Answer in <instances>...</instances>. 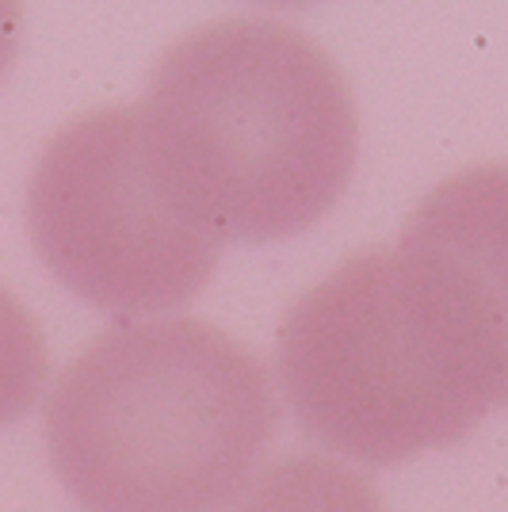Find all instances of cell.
I'll use <instances>...</instances> for the list:
<instances>
[{
	"instance_id": "obj_4",
	"label": "cell",
	"mask_w": 508,
	"mask_h": 512,
	"mask_svg": "<svg viewBox=\"0 0 508 512\" xmlns=\"http://www.w3.org/2000/svg\"><path fill=\"white\" fill-rule=\"evenodd\" d=\"M27 230L62 287L127 321L191 302L226 249L153 176L138 107L88 111L50 138L31 172Z\"/></svg>"
},
{
	"instance_id": "obj_3",
	"label": "cell",
	"mask_w": 508,
	"mask_h": 512,
	"mask_svg": "<svg viewBox=\"0 0 508 512\" xmlns=\"http://www.w3.org/2000/svg\"><path fill=\"white\" fill-rule=\"evenodd\" d=\"M276 371L298 425L363 467L447 448L489 413L428 333L394 249L344 260L283 314Z\"/></svg>"
},
{
	"instance_id": "obj_8",
	"label": "cell",
	"mask_w": 508,
	"mask_h": 512,
	"mask_svg": "<svg viewBox=\"0 0 508 512\" xmlns=\"http://www.w3.org/2000/svg\"><path fill=\"white\" fill-rule=\"evenodd\" d=\"M16 39H20V8L0 0V77L16 58Z\"/></svg>"
},
{
	"instance_id": "obj_2",
	"label": "cell",
	"mask_w": 508,
	"mask_h": 512,
	"mask_svg": "<svg viewBox=\"0 0 508 512\" xmlns=\"http://www.w3.org/2000/svg\"><path fill=\"white\" fill-rule=\"evenodd\" d=\"M272 428L264 363L195 318L111 325L46 402L50 467L85 512H222Z\"/></svg>"
},
{
	"instance_id": "obj_6",
	"label": "cell",
	"mask_w": 508,
	"mask_h": 512,
	"mask_svg": "<svg viewBox=\"0 0 508 512\" xmlns=\"http://www.w3.org/2000/svg\"><path fill=\"white\" fill-rule=\"evenodd\" d=\"M237 512H386V505L360 470L325 455H291L256 478Z\"/></svg>"
},
{
	"instance_id": "obj_5",
	"label": "cell",
	"mask_w": 508,
	"mask_h": 512,
	"mask_svg": "<svg viewBox=\"0 0 508 512\" xmlns=\"http://www.w3.org/2000/svg\"><path fill=\"white\" fill-rule=\"evenodd\" d=\"M394 253L455 371L486 409H508V165H474L424 195Z\"/></svg>"
},
{
	"instance_id": "obj_7",
	"label": "cell",
	"mask_w": 508,
	"mask_h": 512,
	"mask_svg": "<svg viewBox=\"0 0 508 512\" xmlns=\"http://www.w3.org/2000/svg\"><path fill=\"white\" fill-rule=\"evenodd\" d=\"M46 341L39 321L0 287V428L27 417L46 383Z\"/></svg>"
},
{
	"instance_id": "obj_1",
	"label": "cell",
	"mask_w": 508,
	"mask_h": 512,
	"mask_svg": "<svg viewBox=\"0 0 508 512\" xmlns=\"http://www.w3.org/2000/svg\"><path fill=\"white\" fill-rule=\"evenodd\" d=\"M149 169L222 245L310 230L344 195L360 123L348 81L279 20H218L165 50L138 107Z\"/></svg>"
}]
</instances>
